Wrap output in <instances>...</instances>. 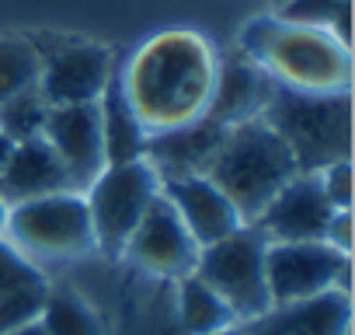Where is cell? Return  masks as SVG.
<instances>
[{
  "label": "cell",
  "instance_id": "obj_1",
  "mask_svg": "<svg viewBox=\"0 0 355 335\" xmlns=\"http://www.w3.org/2000/svg\"><path fill=\"white\" fill-rule=\"evenodd\" d=\"M216 67L220 63L202 35L160 32L132 53L119 74V88L143 129L153 136L206 119Z\"/></svg>",
  "mask_w": 355,
  "mask_h": 335
},
{
  "label": "cell",
  "instance_id": "obj_2",
  "mask_svg": "<svg viewBox=\"0 0 355 335\" xmlns=\"http://www.w3.org/2000/svg\"><path fill=\"white\" fill-rule=\"evenodd\" d=\"M241 49L279 88L334 95L352 88V53L327 28L258 18L241 32Z\"/></svg>",
  "mask_w": 355,
  "mask_h": 335
},
{
  "label": "cell",
  "instance_id": "obj_3",
  "mask_svg": "<svg viewBox=\"0 0 355 335\" xmlns=\"http://www.w3.org/2000/svg\"><path fill=\"white\" fill-rule=\"evenodd\" d=\"M296 172L300 168L279 133L261 119H248L223 129L206 179L234 203L244 224H254Z\"/></svg>",
  "mask_w": 355,
  "mask_h": 335
},
{
  "label": "cell",
  "instance_id": "obj_4",
  "mask_svg": "<svg viewBox=\"0 0 355 335\" xmlns=\"http://www.w3.org/2000/svg\"><path fill=\"white\" fill-rule=\"evenodd\" d=\"M261 122H268L279 140L289 147L300 172H324L334 161H352V95H310L279 88L272 91V101L261 112Z\"/></svg>",
  "mask_w": 355,
  "mask_h": 335
},
{
  "label": "cell",
  "instance_id": "obj_5",
  "mask_svg": "<svg viewBox=\"0 0 355 335\" xmlns=\"http://www.w3.org/2000/svg\"><path fill=\"white\" fill-rule=\"evenodd\" d=\"M4 238L39 269L94 252V227L84 193H56L8 210Z\"/></svg>",
  "mask_w": 355,
  "mask_h": 335
},
{
  "label": "cell",
  "instance_id": "obj_6",
  "mask_svg": "<svg viewBox=\"0 0 355 335\" xmlns=\"http://www.w3.org/2000/svg\"><path fill=\"white\" fill-rule=\"evenodd\" d=\"M160 196V175L146 157L108 164L105 172L84 189L91 227H94V248L105 252V259H122L136 224L150 210V203Z\"/></svg>",
  "mask_w": 355,
  "mask_h": 335
},
{
  "label": "cell",
  "instance_id": "obj_7",
  "mask_svg": "<svg viewBox=\"0 0 355 335\" xmlns=\"http://www.w3.org/2000/svg\"><path fill=\"white\" fill-rule=\"evenodd\" d=\"M265 234L254 224H244L230 238L199 252L196 276L234 311L237 325L265 314L272 307L265 279Z\"/></svg>",
  "mask_w": 355,
  "mask_h": 335
},
{
  "label": "cell",
  "instance_id": "obj_8",
  "mask_svg": "<svg viewBox=\"0 0 355 335\" xmlns=\"http://www.w3.org/2000/svg\"><path fill=\"white\" fill-rule=\"evenodd\" d=\"M352 255L334 252L327 241H268L265 279L272 304L310 300L327 290H348Z\"/></svg>",
  "mask_w": 355,
  "mask_h": 335
},
{
  "label": "cell",
  "instance_id": "obj_9",
  "mask_svg": "<svg viewBox=\"0 0 355 335\" xmlns=\"http://www.w3.org/2000/svg\"><path fill=\"white\" fill-rule=\"evenodd\" d=\"M199 245L196 238L189 234V227L182 224L178 210L164 199V193L150 203V210L143 213V220L136 224L122 259L150 276V279H164V283H178L196 272V262H199Z\"/></svg>",
  "mask_w": 355,
  "mask_h": 335
},
{
  "label": "cell",
  "instance_id": "obj_10",
  "mask_svg": "<svg viewBox=\"0 0 355 335\" xmlns=\"http://www.w3.org/2000/svg\"><path fill=\"white\" fill-rule=\"evenodd\" d=\"M42 140L56 150L70 172L77 193H84L105 172V140L98 101L87 105H53L42 126Z\"/></svg>",
  "mask_w": 355,
  "mask_h": 335
},
{
  "label": "cell",
  "instance_id": "obj_11",
  "mask_svg": "<svg viewBox=\"0 0 355 335\" xmlns=\"http://www.w3.org/2000/svg\"><path fill=\"white\" fill-rule=\"evenodd\" d=\"M334 217L331 199L324 196L320 175L296 172L261 210L254 227L265 241H324V231Z\"/></svg>",
  "mask_w": 355,
  "mask_h": 335
},
{
  "label": "cell",
  "instance_id": "obj_12",
  "mask_svg": "<svg viewBox=\"0 0 355 335\" xmlns=\"http://www.w3.org/2000/svg\"><path fill=\"white\" fill-rule=\"evenodd\" d=\"M112 77V53L105 46L70 42L42 56L39 91L49 105H87L105 95Z\"/></svg>",
  "mask_w": 355,
  "mask_h": 335
},
{
  "label": "cell",
  "instance_id": "obj_13",
  "mask_svg": "<svg viewBox=\"0 0 355 335\" xmlns=\"http://www.w3.org/2000/svg\"><path fill=\"white\" fill-rule=\"evenodd\" d=\"M160 193L178 210V217H182V224L189 227V234L196 238L199 248H209V245H216V241H223V238H230L234 231L244 227L234 203L206 175L160 179Z\"/></svg>",
  "mask_w": 355,
  "mask_h": 335
},
{
  "label": "cell",
  "instance_id": "obj_14",
  "mask_svg": "<svg viewBox=\"0 0 355 335\" xmlns=\"http://www.w3.org/2000/svg\"><path fill=\"white\" fill-rule=\"evenodd\" d=\"M241 335H352V293L327 290L310 300L272 304L265 314L241 321Z\"/></svg>",
  "mask_w": 355,
  "mask_h": 335
},
{
  "label": "cell",
  "instance_id": "obj_15",
  "mask_svg": "<svg viewBox=\"0 0 355 335\" xmlns=\"http://www.w3.org/2000/svg\"><path fill=\"white\" fill-rule=\"evenodd\" d=\"M56 193H77L56 150L42 136L11 143V154L4 168H0V199L8 206H18V203H32V199L56 196Z\"/></svg>",
  "mask_w": 355,
  "mask_h": 335
},
{
  "label": "cell",
  "instance_id": "obj_16",
  "mask_svg": "<svg viewBox=\"0 0 355 335\" xmlns=\"http://www.w3.org/2000/svg\"><path fill=\"white\" fill-rule=\"evenodd\" d=\"M272 91H275V81L248 56L223 60L216 67V84H213V98H209L206 115L220 126L261 119L265 105L272 101Z\"/></svg>",
  "mask_w": 355,
  "mask_h": 335
},
{
  "label": "cell",
  "instance_id": "obj_17",
  "mask_svg": "<svg viewBox=\"0 0 355 335\" xmlns=\"http://www.w3.org/2000/svg\"><path fill=\"white\" fill-rule=\"evenodd\" d=\"M227 126L213 122L209 115L189 126H178L167 133H153L146 140V161L160 179H178V175H206V168L220 147Z\"/></svg>",
  "mask_w": 355,
  "mask_h": 335
},
{
  "label": "cell",
  "instance_id": "obj_18",
  "mask_svg": "<svg viewBox=\"0 0 355 335\" xmlns=\"http://www.w3.org/2000/svg\"><path fill=\"white\" fill-rule=\"evenodd\" d=\"M115 335H185L174 311V283L136 272L129 279V293L122 300Z\"/></svg>",
  "mask_w": 355,
  "mask_h": 335
},
{
  "label": "cell",
  "instance_id": "obj_19",
  "mask_svg": "<svg viewBox=\"0 0 355 335\" xmlns=\"http://www.w3.org/2000/svg\"><path fill=\"white\" fill-rule=\"evenodd\" d=\"M98 112H101V140H105V168L108 164H125V161H139L146 154V140L150 133L143 129V122L136 119L132 105L125 101L119 77L108 81L105 95L98 98Z\"/></svg>",
  "mask_w": 355,
  "mask_h": 335
},
{
  "label": "cell",
  "instance_id": "obj_20",
  "mask_svg": "<svg viewBox=\"0 0 355 335\" xmlns=\"http://www.w3.org/2000/svg\"><path fill=\"white\" fill-rule=\"evenodd\" d=\"M174 311H178V325L185 328V335H213V332L237 325L234 311L196 272L174 283Z\"/></svg>",
  "mask_w": 355,
  "mask_h": 335
},
{
  "label": "cell",
  "instance_id": "obj_21",
  "mask_svg": "<svg viewBox=\"0 0 355 335\" xmlns=\"http://www.w3.org/2000/svg\"><path fill=\"white\" fill-rule=\"evenodd\" d=\"M49 335H108L101 314L87 304V297H80L77 290H67V286H49V297H46V307H42V318Z\"/></svg>",
  "mask_w": 355,
  "mask_h": 335
},
{
  "label": "cell",
  "instance_id": "obj_22",
  "mask_svg": "<svg viewBox=\"0 0 355 335\" xmlns=\"http://www.w3.org/2000/svg\"><path fill=\"white\" fill-rule=\"evenodd\" d=\"M42 77V53L18 35L0 39V101H8L28 88H39Z\"/></svg>",
  "mask_w": 355,
  "mask_h": 335
},
{
  "label": "cell",
  "instance_id": "obj_23",
  "mask_svg": "<svg viewBox=\"0 0 355 335\" xmlns=\"http://www.w3.org/2000/svg\"><path fill=\"white\" fill-rule=\"evenodd\" d=\"M49 101L42 98L39 88H28L8 101H0V136L11 140V143H25L42 136L46 115H49Z\"/></svg>",
  "mask_w": 355,
  "mask_h": 335
},
{
  "label": "cell",
  "instance_id": "obj_24",
  "mask_svg": "<svg viewBox=\"0 0 355 335\" xmlns=\"http://www.w3.org/2000/svg\"><path fill=\"white\" fill-rule=\"evenodd\" d=\"M46 297H49V283H28V286L0 290V335H11V332L39 321Z\"/></svg>",
  "mask_w": 355,
  "mask_h": 335
},
{
  "label": "cell",
  "instance_id": "obj_25",
  "mask_svg": "<svg viewBox=\"0 0 355 335\" xmlns=\"http://www.w3.org/2000/svg\"><path fill=\"white\" fill-rule=\"evenodd\" d=\"M28 283H49V279L35 262H28L4 234H0V290L28 286Z\"/></svg>",
  "mask_w": 355,
  "mask_h": 335
},
{
  "label": "cell",
  "instance_id": "obj_26",
  "mask_svg": "<svg viewBox=\"0 0 355 335\" xmlns=\"http://www.w3.org/2000/svg\"><path fill=\"white\" fill-rule=\"evenodd\" d=\"M352 4V0H286L279 8V18L282 22H293V25H317V28H327L331 18Z\"/></svg>",
  "mask_w": 355,
  "mask_h": 335
},
{
  "label": "cell",
  "instance_id": "obj_27",
  "mask_svg": "<svg viewBox=\"0 0 355 335\" xmlns=\"http://www.w3.org/2000/svg\"><path fill=\"white\" fill-rule=\"evenodd\" d=\"M317 175H320V186H324V196L331 199V206L352 210V161H334Z\"/></svg>",
  "mask_w": 355,
  "mask_h": 335
},
{
  "label": "cell",
  "instance_id": "obj_28",
  "mask_svg": "<svg viewBox=\"0 0 355 335\" xmlns=\"http://www.w3.org/2000/svg\"><path fill=\"white\" fill-rule=\"evenodd\" d=\"M324 241L341 252V255H352V210H334L327 231H324Z\"/></svg>",
  "mask_w": 355,
  "mask_h": 335
},
{
  "label": "cell",
  "instance_id": "obj_29",
  "mask_svg": "<svg viewBox=\"0 0 355 335\" xmlns=\"http://www.w3.org/2000/svg\"><path fill=\"white\" fill-rule=\"evenodd\" d=\"M11 335H49V332H46L42 321H32V325H25V328H18V332H11Z\"/></svg>",
  "mask_w": 355,
  "mask_h": 335
},
{
  "label": "cell",
  "instance_id": "obj_30",
  "mask_svg": "<svg viewBox=\"0 0 355 335\" xmlns=\"http://www.w3.org/2000/svg\"><path fill=\"white\" fill-rule=\"evenodd\" d=\"M8 154H11V140H4V136H0V168H4Z\"/></svg>",
  "mask_w": 355,
  "mask_h": 335
},
{
  "label": "cell",
  "instance_id": "obj_31",
  "mask_svg": "<svg viewBox=\"0 0 355 335\" xmlns=\"http://www.w3.org/2000/svg\"><path fill=\"white\" fill-rule=\"evenodd\" d=\"M8 210H11V206L0 199V234H4V227H8Z\"/></svg>",
  "mask_w": 355,
  "mask_h": 335
},
{
  "label": "cell",
  "instance_id": "obj_32",
  "mask_svg": "<svg viewBox=\"0 0 355 335\" xmlns=\"http://www.w3.org/2000/svg\"><path fill=\"white\" fill-rule=\"evenodd\" d=\"M213 335H241V328L234 325V328H223V332H213Z\"/></svg>",
  "mask_w": 355,
  "mask_h": 335
},
{
  "label": "cell",
  "instance_id": "obj_33",
  "mask_svg": "<svg viewBox=\"0 0 355 335\" xmlns=\"http://www.w3.org/2000/svg\"><path fill=\"white\" fill-rule=\"evenodd\" d=\"M272 4H275V8H282V4H286V0H272Z\"/></svg>",
  "mask_w": 355,
  "mask_h": 335
}]
</instances>
